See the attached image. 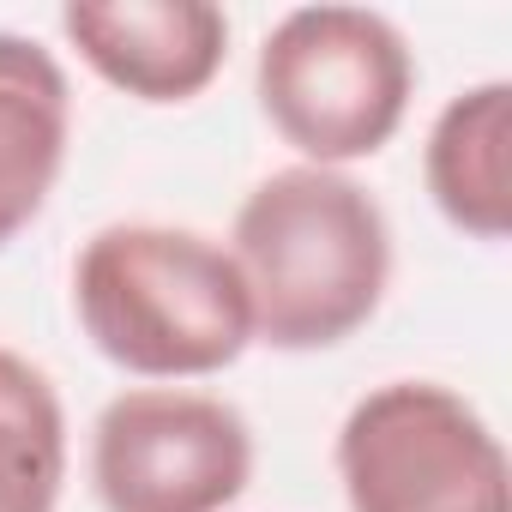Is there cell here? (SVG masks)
<instances>
[{
	"label": "cell",
	"instance_id": "1",
	"mask_svg": "<svg viewBox=\"0 0 512 512\" xmlns=\"http://www.w3.org/2000/svg\"><path fill=\"white\" fill-rule=\"evenodd\" d=\"M229 260L247 284L253 344L290 356L356 338L392 284V229L380 199L344 169L290 163L235 211Z\"/></svg>",
	"mask_w": 512,
	"mask_h": 512
},
{
	"label": "cell",
	"instance_id": "2",
	"mask_svg": "<svg viewBox=\"0 0 512 512\" xmlns=\"http://www.w3.org/2000/svg\"><path fill=\"white\" fill-rule=\"evenodd\" d=\"M73 314L103 362L139 380H205L253 344L229 247L175 223H109L73 260Z\"/></svg>",
	"mask_w": 512,
	"mask_h": 512
},
{
	"label": "cell",
	"instance_id": "3",
	"mask_svg": "<svg viewBox=\"0 0 512 512\" xmlns=\"http://www.w3.org/2000/svg\"><path fill=\"white\" fill-rule=\"evenodd\" d=\"M253 91L302 163L344 169L398 139L416 97V55L386 13L296 7L266 31Z\"/></svg>",
	"mask_w": 512,
	"mask_h": 512
},
{
	"label": "cell",
	"instance_id": "4",
	"mask_svg": "<svg viewBox=\"0 0 512 512\" xmlns=\"http://www.w3.org/2000/svg\"><path fill=\"white\" fill-rule=\"evenodd\" d=\"M350 512H512L500 434L440 380H386L338 428Z\"/></svg>",
	"mask_w": 512,
	"mask_h": 512
},
{
	"label": "cell",
	"instance_id": "5",
	"mask_svg": "<svg viewBox=\"0 0 512 512\" xmlns=\"http://www.w3.org/2000/svg\"><path fill=\"white\" fill-rule=\"evenodd\" d=\"M253 482V428L187 386H133L97 410L91 488L103 512H229Z\"/></svg>",
	"mask_w": 512,
	"mask_h": 512
},
{
	"label": "cell",
	"instance_id": "6",
	"mask_svg": "<svg viewBox=\"0 0 512 512\" xmlns=\"http://www.w3.org/2000/svg\"><path fill=\"white\" fill-rule=\"evenodd\" d=\"M79 61L133 103H193L229 61V19L205 0H73L61 13Z\"/></svg>",
	"mask_w": 512,
	"mask_h": 512
},
{
	"label": "cell",
	"instance_id": "7",
	"mask_svg": "<svg viewBox=\"0 0 512 512\" xmlns=\"http://www.w3.org/2000/svg\"><path fill=\"white\" fill-rule=\"evenodd\" d=\"M73 145V85L67 67L19 37L0 31V253H7L49 205Z\"/></svg>",
	"mask_w": 512,
	"mask_h": 512
},
{
	"label": "cell",
	"instance_id": "8",
	"mask_svg": "<svg viewBox=\"0 0 512 512\" xmlns=\"http://www.w3.org/2000/svg\"><path fill=\"white\" fill-rule=\"evenodd\" d=\"M422 181L452 229L476 241H506L512 229V85L506 79H482L434 115Z\"/></svg>",
	"mask_w": 512,
	"mask_h": 512
},
{
	"label": "cell",
	"instance_id": "9",
	"mask_svg": "<svg viewBox=\"0 0 512 512\" xmlns=\"http://www.w3.org/2000/svg\"><path fill=\"white\" fill-rule=\"evenodd\" d=\"M67 488V410L55 380L0 344V512H55Z\"/></svg>",
	"mask_w": 512,
	"mask_h": 512
}]
</instances>
